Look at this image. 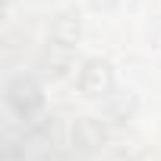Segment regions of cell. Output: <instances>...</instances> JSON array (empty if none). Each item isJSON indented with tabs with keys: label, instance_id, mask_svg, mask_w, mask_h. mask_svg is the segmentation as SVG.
I'll use <instances>...</instances> for the list:
<instances>
[{
	"label": "cell",
	"instance_id": "obj_1",
	"mask_svg": "<svg viewBox=\"0 0 161 161\" xmlns=\"http://www.w3.org/2000/svg\"><path fill=\"white\" fill-rule=\"evenodd\" d=\"M7 104L19 120H32L44 108V92L32 76H13L7 82Z\"/></svg>",
	"mask_w": 161,
	"mask_h": 161
},
{
	"label": "cell",
	"instance_id": "obj_2",
	"mask_svg": "<svg viewBox=\"0 0 161 161\" xmlns=\"http://www.w3.org/2000/svg\"><path fill=\"white\" fill-rule=\"evenodd\" d=\"M79 92L89 98H101L114 89V69L108 60H86L82 69H79Z\"/></svg>",
	"mask_w": 161,
	"mask_h": 161
},
{
	"label": "cell",
	"instance_id": "obj_3",
	"mask_svg": "<svg viewBox=\"0 0 161 161\" xmlns=\"http://www.w3.org/2000/svg\"><path fill=\"white\" fill-rule=\"evenodd\" d=\"M82 35V22H79V13L76 10H63L54 16L51 22V41L54 44H63V47H73Z\"/></svg>",
	"mask_w": 161,
	"mask_h": 161
},
{
	"label": "cell",
	"instance_id": "obj_4",
	"mask_svg": "<svg viewBox=\"0 0 161 161\" xmlns=\"http://www.w3.org/2000/svg\"><path fill=\"white\" fill-rule=\"evenodd\" d=\"M73 142L82 148V152H95L104 142V126L95 117H79L73 123Z\"/></svg>",
	"mask_w": 161,
	"mask_h": 161
},
{
	"label": "cell",
	"instance_id": "obj_5",
	"mask_svg": "<svg viewBox=\"0 0 161 161\" xmlns=\"http://www.w3.org/2000/svg\"><path fill=\"white\" fill-rule=\"evenodd\" d=\"M41 66H44L47 76H66V69H69V47L51 44V47L41 54Z\"/></svg>",
	"mask_w": 161,
	"mask_h": 161
}]
</instances>
